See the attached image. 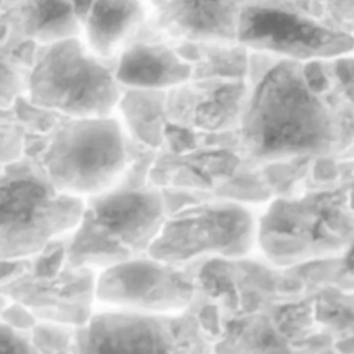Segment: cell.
I'll return each instance as SVG.
<instances>
[{"label":"cell","mask_w":354,"mask_h":354,"mask_svg":"<svg viewBox=\"0 0 354 354\" xmlns=\"http://www.w3.org/2000/svg\"><path fill=\"white\" fill-rule=\"evenodd\" d=\"M164 17L189 41L230 44L236 39L239 0H167Z\"/></svg>","instance_id":"8fae6325"},{"label":"cell","mask_w":354,"mask_h":354,"mask_svg":"<svg viewBox=\"0 0 354 354\" xmlns=\"http://www.w3.org/2000/svg\"><path fill=\"white\" fill-rule=\"evenodd\" d=\"M120 95L114 72L77 37L49 45L29 71V103L70 118H107Z\"/></svg>","instance_id":"277c9868"},{"label":"cell","mask_w":354,"mask_h":354,"mask_svg":"<svg viewBox=\"0 0 354 354\" xmlns=\"http://www.w3.org/2000/svg\"><path fill=\"white\" fill-rule=\"evenodd\" d=\"M19 16L25 37L45 45L77 37L81 28L72 0H24Z\"/></svg>","instance_id":"4fadbf2b"},{"label":"cell","mask_w":354,"mask_h":354,"mask_svg":"<svg viewBox=\"0 0 354 354\" xmlns=\"http://www.w3.org/2000/svg\"><path fill=\"white\" fill-rule=\"evenodd\" d=\"M97 293L103 301L122 307L164 311L185 306L193 288L172 264L140 256L105 268Z\"/></svg>","instance_id":"52a82bcc"},{"label":"cell","mask_w":354,"mask_h":354,"mask_svg":"<svg viewBox=\"0 0 354 354\" xmlns=\"http://www.w3.org/2000/svg\"><path fill=\"white\" fill-rule=\"evenodd\" d=\"M19 160L0 170V262L32 257L74 230L83 198L60 192L37 161Z\"/></svg>","instance_id":"3957f363"},{"label":"cell","mask_w":354,"mask_h":354,"mask_svg":"<svg viewBox=\"0 0 354 354\" xmlns=\"http://www.w3.org/2000/svg\"><path fill=\"white\" fill-rule=\"evenodd\" d=\"M346 221L334 203L310 200L276 201L262 216L259 225L260 245L274 261L295 259L309 248L310 237L315 243H334L336 229L345 228Z\"/></svg>","instance_id":"ba28073f"},{"label":"cell","mask_w":354,"mask_h":354,"mask_svg":"<svg viewBox=\"0 0 354 354\" xmlns=\"http://www.w3.org/2000/svg\"><path fill=\"white\" fill-rule=\"evenodd\" d=\"M25 128L12 108L0 109V170L24 157Z\"/></svg>","instance_id":"5bb4252c"},{"label":"cell","mask_w":354,"mask_h":354,"mask_svg":"<svg viewBox=\"0 0 354 354\" xmlns=\"http://www.w3.org/2000/svg\"><path fill=\"white\" fill-rule=\"evenodd\" d=\"M29 72L0 52V109L12 108L26 93Z\"/></svg>","instance_id":"9a60e30c"},{"label":"cell","mask_w":354,"mask_h":354,"mask_svg":"<svg viewBox=\"0 0 354 354\" xmlns=\"http://www.w3.org/2000/svg\"><path fill=\"white\" fill-rule=\"evenodd\" d=\"M0 354H33L30 343L6 324H0Z\"/></svg>","instance_id":"2e32d148"},{"label":"cell","mask_w":354,"mask_h":354,"mask_svg":"<svg viewBox=\"0 0 354 354\" xmlns=\"http://www.w3.org/2000/svg\"><path fill=\"white\" fill-rule=\"evenodd\" d=\"M145 19L140 0H95L85 17L87 47L102 59L127 45Z\"/></svg>","instance_id":"7c38bea8"},{"label":"cell","mask_w":354,"mask_h":354,"mask_svg":"<svg viewBox=\"0 0 354 354\" xmlns=\"http://www.w3.org/2000/svg\"><path fill=\"white\" fill-rule=\"evenodd\" d=\"M346 268L349 272L354 274V245L353 249L351 250V252H349L348 256H347Z\"/></svg>","instance_id":"e0dca14e"},{"label":"cell","mask_w":354,"mask_h":354,"mask_svg":"<svg viewBox=\"0 0 354 354\" xmlns=\"http://www.w3.org/2000/svg\"><path fill=\"white\" fill-rule=\"evenodd\" d=\"M2 1H3V0H0V6H1Z\"/></svg>","instance_id":"ac0fdd59"},{"label":"cell","mask_w":354,"mask_h":354,"mask_svg":"<svg viewBox=\"0 0 354 354\" xmlns=\"http://www.w3.org/2000/svg\"><path fill=\"white\" fill-rule=\"evenodd\" d=\"M254 232L251 214L241 206L204 205L165 221L151 257L170 264L205 254L239 257L252 247Z\"/></svg>","instance_id":"8992f818"},{"label":"cell","mask_w":354,"mask_h":354,"mask_svg":"<svg viewBox=\"0 0 354 354\" xmlns=\"http://www.w3.org/2000/svg\"><path fill=\"white\" fill-rule=\"evenodd\" d=\"M248 151L264 160L316 153L330 143L328 110L293 66L268 71L252 95L243 118Z\"/></svg>","instance_id":"6da1fadb"},{"label":"cell","mask_w":354,"mask_h":354,"mask_svg":"<svg viewBox=\"0 0 354 354\" xmlns=\"http://www.w3.org/2000/svg\"><path fill=\"white\" fill-rule=\"evenodd\" d=\"M124 162V137L109 116L71 118L50 135L37 160L56 189L81 198L107 189Z\"/></svg>","instance_id":"5b68a950"},{"label":"cell","mask_w":354,"mask_h":354,"mask_svg":"<svg viewBox=\"0 0 354 354\" xmlns=\"http://www.w3.org/2000/svg\"><path fill=\"white\" fill-rule=\"evenodd\" d=\"M78 354H185L168 320L142 312L106 313L82 330Z\"/></svg>","instance_id":"9c48e42d"},{"label":"cell","mask_w":354,"mask_h":354,"mask_svg":"<svg viewBox=\"0 0 354 354\" xmlns=\"http://www.w3.org/2000/svg\"><path fill=\"white\" fill-rule=\"evenodd\" d=\"M114 75L120 84L156 91L185 82L191 77L192 66L166 44L139 41L122 50Z\"/></svg>","instance_id":"30bf717a"},{"label":"cell","mask_w":354,"mask_h":354,"mask_svg":"<svg viewBox=\"0 0 354 354\" xmlns=\"http://www.w3.org/2000/svg\"><path fill=\"white\" fill-rule=\"evenodd\" d=\"M162 196L153 189H105L89 196L66 249L75 268H107L151 251L164 224Z\"/></svg>","instance_id":"7a4b0ae2"}]
</instances>
